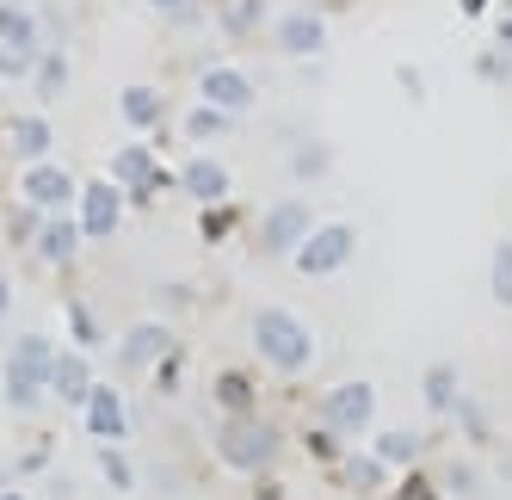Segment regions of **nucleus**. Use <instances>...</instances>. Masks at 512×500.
I'll return each mask as SVG.
<instances>
[{
	"instance_id": "nucleus-31",
	"label": "nucleus",
	"mask_w": 512,
	"mask_h": 500,
	"mask_svg": "<svg viewBox=\"0 0 512 500\" xmlns=\"http://www.w3.org/2000/svg\"><path fill=\"white\" fill-rule=\"evenodd\" d=\"M31 62H38V56H25V50H13V44H0V81L31 75Z\"/></svg>"
},
{
	"instance_id": "nucleus-6",
	"label": "nucleus",
	"mask_w": 512,
	"mask_h": 500,
	"mask_svg": "<svg viewBox=\"0 0 512 500\" xmlns=\"http://www.w3.org/2000/svg\"><path fill=\"white\" fill-rule=\"evenodd\" d=\"M309 229H315L309 198H278L266 217H260V247H266V254H297Z\"/></svg>"
},
{
	"instance_id": "nucleus-20",
	"label": "nucleus",
	"mask_w": 512,
	"mask_h": 500,
	"mask_svg": "<svg viewBox=\"0 0 512 500\" xmlns=\"http://www.w3.org/2000/svg\"><path fill=\"white\" fill-rule=\"evenodd\" d=\"M420 389H426V408H432V414H457V402H463V389H457V371H451V365H426Z\"/></svg>"
},
{
	"instance_id": "nucleus-36",
	"label": "nucleus",
	"mask_w": 512,
	"mask_h": 500,
	"mask_svg": "<svg viewBox=\"0 0 512 500\" xmlns=\"http://www.w3.org/2000/svg\"><path fill=\"white\" fill-rule=\"evenodd\" d=\"M0 500H25V494H7V488H0Z\"/></svg>"
},
{
	"instance_id": "nucleus-32",
	"label": "nucleus",
	"mask_w": 512,
	"mask_h": 500,
	"mask_svg": "<svg viewBox=\"0 0 512 500\" xmlns=\"http://www.w3.org/2000/svg\"><path fill=\"white\" fill-rule=\"evenodd\" d=\"M290 167H297V173H309V180H315V173H327V149H315V142H309V149H303L297 161H290Z\"/></svg>"
},
{
	"instance_id": "nucleus-12",
	"label": "nucleus",
	"mask_w": 512,
	"mask_h": 500,
	"mask_svg": "<svg viewBox=\"0 0 512 500\" xmlns=\"http://www.w3.org/2000/svg\"><path fill=\"white\" fill-rule=\"evenodd\" d=\"M186 192H192L198 204H223V198H229V167L210 161V155H192V161H186Z\"/></svg>"
},
{
	"instance_id": "nucleus-1",
	"label": "nucleus",
	"mask_w": 512,
	"mask_h": 500,
	"mask_svg": "<svg viewBox=\"0 0 512 500\" xmlns=\"http://www.w3.org/2000/svg\"><path fill=\"white\" fill-rule=\"evenodd\" d=\"M247 334H253V352H260L272 371H309V359H315V334L290 309H278V303L253 309Z\"/></svg>"
},
{
	"instance_id": "nucleus-25",
	"label": "nucleus",
	"mask_w": 512,
	"mask_h": 500,
	"mask_svg": "<svg viewBox=\"0 0 512 500\" xmlns=\"http://www.w3.org/2000/svg\"><path fill=\"white\" fill-rule=\"evenodd\" d=\"M488 284H494V303H506V309H512V241H500V247H494Z\"/></svg>"
},
{
	"instance_id": "nucleus-2",
	"label": "nucleus",
	"mask_w": 512,
	"mask_h": 500,
	"mask_svg": "<svg viewBox=\"0 0 512 500\" xmlns=\"http://www.w3.org/2000/svg\"><path fill=\"white\" fill-rule=\"evenodd\" d=\"M216 457H223L229 470H241V476H260V470H272V457H278V433H272L266 420H253V414L223 420V433H216Z\"/></svg>"
},
{
	"instance_id": "nucleus-15",
	"label": "nucleus",
	"mask_w": 512,
	"mask_h": 500,
	"mask_svg": "<svg viewBox=\"0 0 512 500\" xmlns=\"http://www.w3.org/2000/svg\"><path fill=\"white\" fill-rule=\"evenodd\" d=\"M167 352H173V334L161 328V321H149V328H130L124 334V365H155V359H167Z\"/></svg>"
},
{
	"instance_id": "nucleus-34",
	"label": "nucleus",
	"mask_w": 512,
	"mask_h": 500,
	"mask_svg": "<svg viewBox=\"0 0 512 500\" xmlns=\"http://www.w3.org/2000/svg\"><path fill=\"white\" fill-rule=\"evenodd\" d=\"M142 7H155V13H186V0H142Z\"/></svg>"
},
{
	"instance_id": "nucleus-17",
	"label": "nucleus",
	"mask_w": 512,
	"mask_h": 500,
	"mask_svg": "<svg viewBox=\"0 0 512 500\" xmlns=\"http://www.w3.org/2000/svg\"><path fill=\"white\" fill-rule=\"evenodd\" d=\"M0 44L38 56V19H31L25 7H13V0H0Z\"/></svg>"
},
{
	"instance_id": "nucleus-27",
	"label": "nucleus",
	"mask_w": 512,
	"mask_h": 500,
	"mask_svg": "<svg viewBox=\"0 0 512 500\" xmlns=\"http://www.w3.org/2000/svg\"><path fill=\"white\" fill-rule=\"evenodd\" d=\"M346 482L352 488H383V463L377 457H346Z\"/></svg>"
},
{
	"instance_id": "nucleus-18",
	"label": "nucleus",
	"mask_w": 512,
	"mask_h": 500,
	"mask_svg": "<svg viewBox=\"0 0 512 500\" xmlns=\"http://www.w3.org/2000/svg\"><path fill=\"white\" fill-rule=\"evenodd\" d=\"M112 180H118L124 192H136V186H155V155L142 149V142H130V149H118V161H112Z\"/></svg>"
},
{
	"instance_id": "nucleus-23",
	"label": "nucleus",
	"mask_w": 512,
	"mask_h": 500,
	"mask_svg": "<svg viewBox=\"0 0 512 500\" xmlns=\"http://www.w3.org/2000/svg\"><path fill=\"white\" fill-rule=\"evenodd\" d=\"M216 402L229 408V420H241V414H253V383L241 377V371H223L216 377Z\"/></svg>"
},
{
	"instance_id": "nucleus-33",
	"label": "nucleus",
	"mask_w": 512,
	"mask_h": 500,
	"mask_svg": "<svg viewBox=\"0 0 512 500\" xmlns=\"http://www.w3.org/2000/svg\"><path fill=\"white\" fill-rule=\"evenodd\" d=\"M451 488H457V494H469V488H475V476L463 470V463H451Z\"/></svg>"
},
{
	"instance_id": "nucleus-21",
	"label": "nucleus",
	"mask_w": 512,
	"mask_h": 500,
	"mask_svg": "<svg viewBox=\"0 0 512 500\" xmlns=\"http://www.w3.org/2000/svg\"><path fill=\"white\" fill-rule=\"evenodd\" d=\"M414 451H420V433H408V426H389V433H377V445H371V457L383 463V470L414 463Z\"/></svg>"
},
{
	"instance_id": "nucleus-22",
	"label": "nucleus",
	"mask_w": 512,
	"mask_h": 500,
	"mask_svg": "<svg viewBox=\"0 0 512 500\" xmlns=\"http://www.w3.org/2000/svg\"><path fill=\"white\" fill-rule=\"evenodd\" d=\"M0 389H7V402L19 408V414H31V408H44V396H50V383H38V377H25V371H0Z\"/></svg>"
},
{
	"instance_id": "nucleus-19",
	"label": "nucleus",
	"mask_w": 512,
	"mask_h": 500,
	"mask_svg": "<svg viewBox=\"0 0 512 500\" xmlns=\"http://www.w3.org/2000/svg\"><path fill=\"white\" fill-rule=\"evenodd\" d=\"M118 112H124L130 130H155L161 124V93L155 87H124L118 93Z\"/></svg>"
},
{
	"instance_id": "nucleus-26",
	"label": "nucleus",
	"mask_w": 512,
	"mask_h": 500,
	"mask_svg": "<svg viewBox=\"0 0 512 500\" xmlns=\"http://www.w3.org/2000/svg\"><path fill=\"white\" fill-rule=\"evenodd\" d=\"M99 470H105V482H112V488H136V470H130V457L118 445H99Z\"/></svg>"
},
{
	"instance_id": "nucleus-7",
	"label": "nucleus",
	"mask_w": 512,
	"mask_h": 500,
	"mask_svg": "<svg viewBox=\"0 0 512 500\" xmlns=\"http://www.w3.org/2000/svg\"><path fill=\"white\" fill-rule=\"evenodd\" d=\"M198 99H204V105H216L223 118H241V112H253V99H260V93H253V81L241 75V68L210 62L204 75H198Z\"/></svg>"
},
{
	"instance_id": "nucleus-13",
	"label": "nucleus",
	"mask_w": 512,
	"mask_h": 500,
	"mask_svg": "<svg viewBox=\"0 0 512 500\" xmlns=\"http://www.w3.org/2000/svg\"><path fill=\"white\" fill-rule=\"evenodd\" d=\"M81 241H87V235H81V223H75V217H44V229H38V254H44L50 266H68Z\"/></svg>"
},
{
	"instance_id": "nucleus-28",
	"label": "nucleus",
	"mask_w": 512,
	"mask_h": 500,
	"mask_svg": "<svg viewBox=\"0 0 512 500\" xmlns=\"http://www.w3.org/2000/svg\"><path fill=\"white\" fill-rule=\"evenodd\" d=\"M186 130H192V136L204 142V136H223V130H229V118H223V112H216V105H198V112L186 118Z\"/></svg>"
},
{
	"instance_id": "nucleus-11",
	"label": "nucleus",
	"mask_w": 512,
	"mask_h": 500,
	"mask_svg": "<svg viewBox=\"0 0 512 500\" xmlns=\"http://www.w3.org/2000/svg\"><path fill=\"white\" fill-rule=\"evenodd\" d=\"M50 396H56V402H68V408H81V402L93 396V371H87V359H81V352H56Z\"/></svg>"
},
{
	"instance_id": "nucleus-8",
	"label": "nucleus",
	"mask_w": 512,
	"mask_h": 500,
	"mask_svg": "<svg viewBox=\"0 0 512 500\" xmlns=\"http://www.w3.org/2000/svg\"><path fill=\"white\" fill-rule=\"evenodd\" d=\"M118 217H124V186H118V180H93V186L75 198V223H81L87 241H105V235L118 229Z\"/></svg>"
},
{
	"instance_id": "nucleus-14",
	"label": "nucleus",
	"mask_w": 512,
	"mask_h": 500,
	"mask_svg": "<svg viewBox=\"0 0 512 500\" xmlns=\"http://www.w3.org/2000/svg\"><path fill=\"white\" fill-rule=\"evenodd\" d=\"M7 142H13V155H25V167H31V161H44V155H50V118L19 112V118L7 124Z\"/></svg>"
},
{
	"instance_id": "nucleus-9",
	"label": "nucleus",
	"mask_w": 512,
	"mask_h": 500,
	"mask_svg": "<svg viewBox=\"0 0 512 500\" xmlns=\"http://www.w3.org/2000/svg\"><path fill=\"white\" fill-rule=\"evenodd\" d=\"M81 420H87V433L99 439V445H118L124 433H130V408H124V396H118V389H93V396L81 402Z\"/></svg>"
},
{
	"instance_id": "nucleus-5",
	"label": "nucleus",
	"mask_w": 512,
	"mask_h": 500,
	"mask_svg": "<svg viewBox=\"0 0 512 500\" xmlns=\"http://www.w3.org/2000/svg\"><path fill=\"white\" fill-rule=\"evenodd\" d=\"M371 414H377V389L371 383H340V389H327V402H321L327 433H340V439H358L364 426H371Z\"/></svg>"
},
{
	"instance_id": "nucleus-29",
	"label": "nucleus",
	"mask_w": 512,
	"mask_h": 500,
	"mask_svg": "<svg viewBox=\"0 0 512 500\" xmlns=\"http://www.w3.org/2000/svg\"><path fill=\"white\" fill-rule=\"evenodd\" d=\"M68 328H75V340H81V346H93V340H99V321H93V309H87V303H68Z\"/></svg>"
},
{
	"instance_id": "nucleus-35",
	"label": "nucleus",
	"mask_w": 512,
	"mask_h": 500,
	"mask_svg": "<svg viewBox=\"0 0 512 500\" xmlns=\"http://www.w3.org/2000/svg\"><path fill=\"white\" fill-rule=\"evenodd\" d=\"M13 309V284H7V272H0V315Z\"/></svg>"
},
{
	"instance_id": "nucleus-3",
	"label": "nucleus",
	"mask_w": 512,
	"mask_h": 500,
	"mask_svg": "<svg viewBox=\"0 0 512 500\" xmlns=\"http://www.w3.org/2000/svg\"><path fill=\"white\" fill-rule=\"evenodd\" d=\"M352 247H358L352 223H315V229L303 235V247H297V272H309V278H334V272L352 260Z\"/></svg>"
},
{
	"instance_id": "nucleus-10",
	"label": "nucleus",
	"mask_w": 512,
	"mask_h": 500,
	"mask_svg": "<svg viewBox=\"0 0 512 500\" xmlns=\"http://www.w3.org/2000/svg\"><path fill=\"white\" fill-rule=\"evenodd\" d=\"M278 50H284V56H321V50H327V19L309 13V7L284 13V19H278Z\"/></svg>"
},
{
	"instance_id": "nucleus-4",
	"label": "nucleus",
	"mask_w": 512,
	"mask_h": 500,
	"mask_svg": "<svg viewBox=\"0 0 512 500\" xmlns=\"http://www.w3.org/2000/svg\"><path fill=\"white\" fill-rule=\"evenodd\" d=\"M19 186H25V204L38 210V217H75V198H81V186L68 180V173H62L56 161H31Z\"/></svg>"
},
{
	"instance_id": "nucleus-24",
	"label": "nucleus",
	"mask_w": 512,
	"mask_h": 500,
	"mask_svg": "<svg viewBox=\"0 0 512 500\" xmlns=\"http://www.w3.org/2000/svg\"><path fill=\"white\" fill-rule=\"evenodd\" d=\"M31 81H38V93H44V99H56V93L68 87V56H62V50L38 56V62H31Z\"/></svg>"
},
{
	"instance_id": "nucleus-30",
	"label": "nucleus",
	"mask_w": 512,
	"mask_h": 500,
	"mask_svg": "<svg viewBox=\"0 0 512 500\" xmlns=\"http://www.w3.org/2000/svg\"><path fill=\"white\" fill-rule=\"evenodd\" d=\"M475 75H482V81H506V75H512V50H506V44L488 50L482 62H475Z\"/></svg>"
},
{
	"instance_id": "nucleus-16",
	"label": "nucleus",
	"mask_w": 512,
	"mask_h": 500,
	"mask_svg": "<svg viewBox=\"0 0 512 500\" xmlns=\"http://www.w3.org/2000/svg\"><path fill=\"white\" fill-rule=\"evenodd\" d=\"M7 365H13V371H25V377H38V383H50V371H56V346H50L44 334H19Z\"/></svg>"
}]
</instances>
